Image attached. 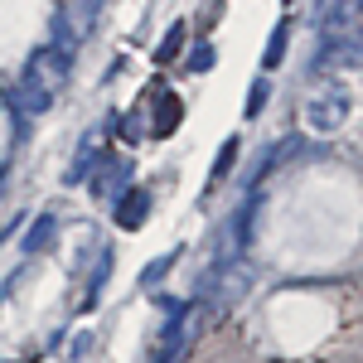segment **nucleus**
<instances>
[{
    "mask_svg": "<svg viewBox=\"0 0 363 363\" xmlns=\"http://www.w3.org/2000/svg\"><path fill=\"white\" fill-rule=\"evenodd\" d=\"M63 83H68V54H58L54 44L29 58L25 78H20V87H34V92H44V97H54Z\"/></svg>",
    "mask_w": 363,
    "mask_h": 363,
    "instance_id": "f03ea898",
    "label": "nucleus"
},
{
    "mask_svg": "<svg viewBox=\"0 0 363 363\" xmlns=\"http://www.w3.org/2000/svg\"><path fill=\"white\" fill-rule=\"evenodd\" d=\"M97 15H102V0H68V10H63V20H68V29H73L78 39L92 34Z\"/></svg>",
    "mask_w": 363,
    "mask_h": 363,
    "instance_id": "20e7f679",
    "label": "nucleus"
},
{
    "mask_svg": "<svg viewBox=\"0 0 363 363\" xmlns=\"http://www.w3.org/2000/svg\"><path fill=\"white\" fill-rule=\"evenodd\" d=\"M126 179H131V165H126V160H107L102 174H97V194H121Z\"/></svg>",
    "mask_w": 363,
    "mask_h": 363,
    "instance_id": "423d86ee",
    "label": "nucleus"
},
{
    "mask_svg": "<svg viewBox=\"0 0 363 363\" xmlns=\"http://www.w3.org/2000/svg\"><path fill=\"white\" fill-rule=\"evenodd\" d=\"M281 58H286V25L272 34V44H267V68H277Z\"/></svg>",
    "mask_w": 363,
    "mask_h": 363,
    "instance_id": "9b49d317",
    "label": "nucleus"
},
{
    "mask_svg": "<svg viewBox=\"0 0 363 363\" xmlns=\"http://www.w3.org/2000/svg\"><path fill=\"white\" fill-rule=\"evenodd\" d=\"M339 63H359V34H339V39H325V54L315 58V73H325V68H339Z\"/></svg>",
    "mask_w": 363,
    "mask_h": 363,
    "instance_id": "7ed1b4c3",
    "label": "nucleus"
},
{
    "mask_svg": "<svg viewBox=\"0 0 363 363\" xmlns=\"http://www.w3.org/2000/svg\"><path fill=\"white\" fill-rule=\"evenodd\" d=\"M233 160H238V136H233L223 150H218V169H213V174H228V169H233Z\"/></svg>",
    "mask_w": 363,
    "mask_h": 363,
    "instance_id": "ddd939ff",
    "label": "nucleus"
},
{
    "mask_svg": "<svg viewBox=\"0 0 363 363\" xmlns=\"http://www.w3.org/2000/svg\"><path fill=\"white\" fill-rule=\"evenodd\" d=\"M267 97H272V83H267V78H257V83H252V97H247V116L262 112V102H267Z\"/></svg>",
    "mask_w": 363,
    "mask_h": 363,
    "instance_id": "9d476101",
    "label": "nucleus"
},
{
    "mask_svg": "<svg viewBox=\"0 0 363 363\" xmlns=\"http://www.w3.org/2000/svg\"><path fill=\"white\" fill-rule=\"evenodd\" d=\"M49 102H54V97H44V92H34V87H20V107H25L29 116L49 112Z\"/></svg>",
    "mask_w": 363,
    "mask_h": 363,
    "instance_id": "6e6552de",
    "label": "nucleus"
},
{
    "mask_svg": "<svg viewBox=\"0 0 363 363\" xmlns=\"http://www.w3.org/2000/svg\"><path fill=\"white\" fill-rule=\"evenodd\" d=\"M169 262H174V257H160V262H150V267L140 272V286H145V291H150V286H160V277L169 272Z\"/></svg>",
    "mask_w": 363,
    "mask_h": 363,
    "instance_id": "1a4fd4ad",
    "label": "nucleus"
},
{
    "mask_svg": "<svg viewBox=\"0 0 363 363\" xmlns=\"http://www.w3.org/2000/svg\"><path fill=\"white\" fill-rule=\"evenodd\" d=\"M354 116V87L344 83H325L315 97L306 102V126L315 131V136H335V131H344V121Z\"/></svg>",
    "mask_w": 363,
    "mask_h": 363,
    "instance_id": "f257e3e1",
    "label": "nucleus"
},
{
    "mask_svg": "<svg viewBox=\"0 0 363 363\" xmlns=\"http://www.w3.org/2000/svg\"><path fill=\"white\" fill-rule=\"evenodd\" d=\"M54 213H39L34 223H29V233H25V252H44L49 242H54Z\"/></svg>",
    "mask_w": 363,
    "mask_h": 363,
    "instance_id": "0eeeda50",
    "label": "nucleus"
},
{
    "mask_svg": "<svg viewBox=\"0 0 363 363\" xmlns=\"http://www.w3.org/2000/svg\"><path fill=\"white\" fill-rule=\"evenodd\" d=\"M145 213H150V194H145V189L121 194V213H116V223L126 228V233H136V228L145 223Z\"/></svg>",
    "mask_w": 363,
    "mask_h": 363,
    "instance_id": "39448f33",
    "label": "nucleus"
},
{
    "mask_svg": "<svg viewBox=\"0 0 363 363\" xmlns=\"http://www.w3.org/2000/svg\"><path fill=\"white\" fill-rule=\"evenodd\" d=\"M179 44H184V25H174V29L165 34V44H160V58H174V54H179Z\"/></svg>",
    "mask_w": 363,
    "mask_h": 363,
    "instance_id": "f8f14e48",
    "label": "nucleus"
},
{
    "mask_svg": "<svg viewBox=\"0 0 363 363\" xmlns=\"http://www.w3.org/2000/svg\"><path fill=\"white\" fill-rule=\"evenodd\" d=\"M194 68L203 73V68H213V49H199V58H194Z\"/></svg>",
    "mask_w": 363,
    "mask_h": 363,
    "instance_id": "4468645a",
    "label": "nucleus"
},
{
    "mask_svg": "<svg viewBox=\"0 0 363 363\" xmlns=\"http://www.w3.org/2000/svg\"><path fill=\"white\" fill-rule=\"evenodd\" d=\"M0 189H5V165H0Z\"/></svg>",
    "mask_w": 363,
    "mask_h": 363,
    "instance_id": "2eb2a0df",
    "label": "nucleus"
}]
</instances>
